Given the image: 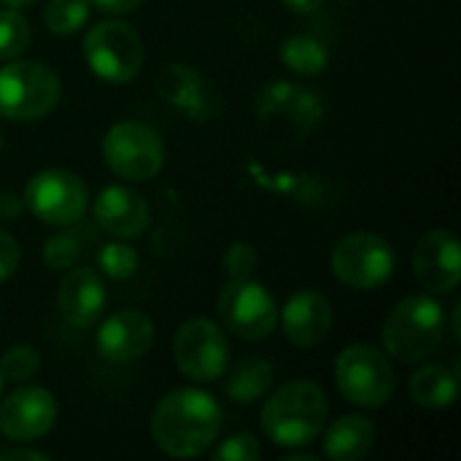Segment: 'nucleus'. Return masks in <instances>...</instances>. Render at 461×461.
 Returning a JSON list of instances; mask_svg holds the SVG:
<instances>
[{
  "mask_svg": "<svg viewBox=\"0 0 461 461\" xmlns=\"http://www.w3.org/2000/svg\"><path fill=\"white\" fill-rule=\"evenodd\" d=\"M103 159L124 181H149L165 167V140L146 122H116L103 138Z\"/></svg>",
  "mask_w": 461,
  "mask_h": 461,
  "instance_id": "7",
  "label": "nucleus"
},
{
  "mask_svg": "<svg viewBox=\"0 0 461 461\" xmlns=\"http://www.w3.org/2000/svg\"><path fill=\"white\" fill-rule=\"evenodd\" d=\"M3 5H8V8H27V5H32V3H38V0H0Z\"/></svg>",
  "mask_w": 461,
  "mask_h": 461,
  "instance_id": "36",
  "label": "nucleus"
},
{
  "mask_svg": "<svg viewBox=\"0 0 461 461\" xmlns=\"http://www.w3.org/2000/svg\"><path fill=\"white\" fill-rule=\"evenodd\" d=\"M262 456V446L254 435H232L224 443H219V448L213 451L216 461H257Z\"/></svg>",
  "mask_w": 461,
  "mask_h": 461,
  "instance_id": "30",
  "label": "nucleus"
},
{
  "mask_svg": "<svg viewBox=\"0 0 461 461\" xmlns=\"http://www.w3.org/2000/svg\"><path fill=\"white\" fill-rule=\"evenodd\" d=\"M41 370V357L32 346H14L0 357V378L8 384H24Z\"/></svg>",
  "mask_w": 461,
  "mask_h": 461,
  "instance_id": "28",
  "label": "nucleus"
},
{
  "mask_svg": "<svg viewBox=\"0 0 461 461\" xmlns=\"http://www.w3.org/2000/svg\"><path fill=\"white\" fill-rule=\"evenodd\" d=\"M32 41L30 22L19 14V8H0V62L16 59Z\"/></svg>",
  "mask_w": 461,
  "mask_h": 461,
  "instance_id": "25",
  "label": "nucleus"
},
{
  "mask_svg": "<svg viewBox=\"0 0 461 461\" xmlns=\"http://www.w3.org/2000/svg\"><path fill=\"white\" fill-rule=\"evenodd\" d=\"M154 346V324L140 311H119L97 330V354L113 365H130Z\"/></svg>",
  "mask_w": 461,
  "mask_h": 461,
  "instance_id": "15",
  "label": "nucleus"
},
{
  "mask_svg": "<svg viewBox=\"0 0 461 461\" xmlns=\"http://www.w3.org/2000/svg\"><path fill=\"white\" fill-rule=\"evenodd\" d=\"M394 249L375 232H351L332 249L330 265L340 284L357 292L384 286L394 273Z\"/></svg>",
  "mask_w": 461,
  "mask_h": 461,
  "instance_id": "10",
  "label": "nucleus"
},
{
  "mask_svg": "<svg viewBox=\"0 0 461 461\" xmlns=\"http://www.w3.org/2000/svg\"><path fill=\"white\" fill-rule=\"evenodd\" d=\"M273 381H276V365L270 359L246 357L227 375V397L238 405H254L270 394Z\"/></svg>",
  "mask_w": 461,
  "mask_h": 461,
  "instance_id": "21",
  "label": "nucleus"
},
{
  "mask_svg": "<svg viewBox=\"0 0 461 461\" xmlns=\"http://www.w3.org/2000/svg\"><path fill=\"white\" fill-rule=\"evenodd\" d=\"M159 95L178 108L181 113H186V119L203 122V119H213L219 105L216 97L208 86V81L189 65H167L159 76Z\"/></svg>",
  "mask_w": 461,
  "mask_h": 461,
  "instance_id": "18",
  "label": "nucleus"
},
{
  "mask_svg": "<svg viewBox=\"0 0 461 461\" xmlns=\"http://www.w3.org/2000/svg\"><path fill=\"white\" fill-rule=\"evenodd\" d=\"M413 273L432 294H451L461 281L459 240L448 230L427 232L413 251Z\"/></svg>",
  "mask_w": 461,
  "mask_h": 461,
  "instance_id": "14",
  "label": "nucleus"
},
{
  "mask_svg": "<svg viewBox=\"0 0 461 461\" xmlns=\"http://www.w3.org/2000/svg\"><path fill=\"white\" fill-rule=\"evenodd\" d=\"M0 392H3V378H0Z\"/></svg>",
  "mask_w": 461,
  "mask_h": 461,
  "instance_id": "38",
  "label": "nucleus"
},
{
  "mask_svg": "<svg viewBox=\"0 0 461 461\" xmlns=\"http://www.w3.org/2000/svg\"><path fill=\"white\" fill-rule=\"evenodd\" d=\"M335 381L340 394L357 408H381L394 394V367L384 351L354 343L338 354Z\"/></svg>",
  "mask_w": 461,
  "mask_h": 461,
  "instance_id": "6",
  "label": "nucleus"
},
{
  "mask_svg": "<svg viewBox=\"0 0 461 461\" xmlns=\"http://www.w3.org/2000/svg\"><path fill=\"white\" fill-rule=\"evenodd\" d=\"M22 205H24V200H19V197H14V194L0 197V219H5V216L16 219L19 211H22Z\"/></svg>",
  "mask_w": 461,
  "mask_h": 461,
  "instance_id": "35",
  "label": "nucleus"
},
{
  "mask_svg": "<svg viewBox=\"0 0 461 461\" xmlns=\"http://www.w3.org/2000/svg\"><path fill=\"white\" fill-rule=\"evenodd\" d=\"M327 419L330 402L321 386L311 381H292L265 400L259 427L273 446L303 448L324 432Z\"/></svg>",
  "mask_w": 461,
  "mask_h": 461,
  "instance_id": "2",
  "label": "nucleus"
},
{
  "mask_svg": "<svg viewBox=\"0 0 461 461\" xmlns=\"http://www.w3.org/2000/svg\"><path fill=\"white\" fill-rule=\"evenodd\" d=\"M51 456L43 451H32V448H5L0 451V461H49Z\"/></svg>",
  "mask_w": 461,
  "mask_h": 461,
  "instance_id": "33",
  "label": "nucleus"
},
{
  "mask_svg": "<svg viewBox=\"0 0 461 461\" xmlns=\"http://www.w3.org/2000/svg\"><path fill=\"white\" fill-rule=\"evenodd\" d=\"M321 451L332 461H359L370 454L375 446L378 429L365 416H343L332 421V427H324Z\"/></svg>",
  "mask_w": 461,
  "mask_h": 461,
  "instance_id": "20",
  "label": "nucleus"
},
{
  "mask_svg": "<svg viewBox=\"0 0 461 461\" xmlns=\"http://www.w3.org/2000/svg\"><path fill=\"white\" fill-rule=\"evenodd\" d=\"M221 432V405L203 389H173L159 400L151 416L157 448L173 459L203 456Z\"/></svg>",
  "mask_w": 461,
  "mask_h": 461,
  "instance_id": "1",
  "label": "nucleus"
},
{
  "mask_svg": "<svg viewBox=\"0 0 461 461\" xmlns=\"http://www.w3.org/2000/svg\"><path fill=\"white\" fill-rule=\"evenodd\" d=\"M324 113V103L316 97V92L300 89L286 81H276L262 89L259 95V116H284L292 124H300L303 130L313 127Z\"/></svg>",
  "mask_w": 461,
  "mask_h": 461,
  "instance_id": "19",
  "label": "nucleus"
},
{
  "mask_svg": "<svg viewBox=\"0 0 461 461\" xmlns=\"http://www.w3.org/2000/svg\"><path fill=\"white\" fill-rule=\"evenodd\" d=\"M24 208L49 227H76L89 208V189L70 170H41L24 186Z\"/></svg>",
  "mask_w": 461,
  "mask_h": 461,
  "instance_id": "9",
  "label": "nucleus"
},
{
  "mask_svg": "<svg viewBox=\"0 0 461 461\" xmlns=\"http://www.w3.org/2000/svg\"><path fill=\"white\" fill-rule=\"evenodd\" d=\"M97 11H103V14H132L143 0H89Z\"/></svg>",
  "mask_w": 461,
  "mask_h": 461,
  "instance_id": "32",
  "label": "nucleus"
},
{
  "mask_svg": "<svg viewBox=\"0 0 461 461\" xmlns=\"http://www.w3.org/2000/svg\"><path fill=\"white\" fill-rule=\"evenodd\" d=\"M62 95L54 68L38 59H8L0 68V116L11 122H38L49 116Z\"/></svg>",
  "mask_w": 461,
  "mask_h": 461,
  "instance_id": "4",
  "label": "nucleus"
},
{
  "mask_svg": "<svg viewBox=\"0 0 461 461\" xmlns=\"http://www.w3.org/2000/svg\"><path fill=\"white\" fill-rule=\"evenodd\" d=\"M281 65L297 76H321L330 65V49L313 35H292L281 43Z\"/></svg>",
  "mask_w": 461,
  "mask_h": 461,
  "instance_id": "23",
  "label": "nucleus"
},
{
  "mask_svg": "<svg viewBox=\"0 0 461 461\" xmlns=\"http://www.w3.org/2000/svg\"><path fill=\"white\" fill-rule=\"evenodd\" d=\"M19 259H22V251H19L16 238L0 230V284L8 281V278L16 273Z\"/></svg>",
  "mask_w": 461,
  "mask_h": 461,
  "instance_id": "31",
  "label": "nucleus"
},
{
  "mask_svg": "<svg viewBox=\"0 0 461 461\" xmlns=\"http://www.w3.org/2000/svg\"><path fill=\"white\" fill-rule=\"evenodd\" d=\"M149 221H151V208L146 197L130 186L111 184L95 197V224L119 240L143 235L149 230Z\"/></svg>",
  "mask_w": 461,
  "mask_h": 461,
  "instance_id": "16",
  "label": "nucleus"
},
{
  "mask_svg": "<svg viewBox=\"0 0 461 461\" xmlns=\"http://www.w3.org/2000/svg\"><path fill=\"white\" fill-rule=\"evenodd\" d=\"M105 303H108V294H105V284L100 278L97 270L92 267H81V265H73L59 289H57V305H59V313L62 319L76 327V330H89L95 327V321L103 316L105 311Z\"/></svg>",
  "mask_w": 461,
  "mask_h": 461,
  "instance_id": "17",
  "label": "nucleus"
},
{
  "mask_svg": "<svg viewBox=\"0 0 461 461\" xmlns=\"http://www.w3.org/2000/svg\"><path fill=\"white\" fill-rule=\"evenodd\" d=\"M89 0H49V5L43 8V24L54 35H73L89 22Z\"/></svg>",
  "mask_w": 461,
  "mask_h": 461,
  "instance_id": "24",
  "label": "nucleus"
},
{
  "mask_svg": "<svg viewBox=\"0 0 461 461\" xmlns=\"http://www.w3.org/2000/svg\"><path fill=\"white\" fill-rule=\"evenodd\" d=\"M57 424V400L43 386H22L0 402V435L14 443H30Z\"/></svg>",
  "mask_w": 461,
  "mask_h": 461,
  "instance_id": "12",
  "label": "nucleus"
},
{
  "mask_svg": "<svg viewBox=\"0 0 461 461\" xmlns=\"http://www.w3.org/2000/svg\"><path fill=\"white\" fill-rule=\"evenodd\" d=\"M0 149H3V135H0Z\"/></svg>",
  "mask_w": 461,
  "mask_h": 461,
  "instance_id": "37",
  "label": "nucleus"
},
{
  "mask_svg": "<svg viewBox=\"0 0 461 461\" xmlns=\"http://www.w3.org/2000/svg\"><path fill=\"white\" fill-rule=\"evenodd\" d=\"M216 313L221 327L246 340H267L278 327V305L273 294L251 278H230L216 297Z\"/></svg>",
  "mask_w": 461,
  "mask_h": 461,
  "instance_id": "8",
  "label": "nucleus"
},
{
  "mask_svg": "<svg viewBox=\"0 0 461 461\" xmlns=\"http://www.w3.org/2000/svg\"><path fill=\"white\" fill-rule=\"evenodd\" d=\"M278 324L284 330V338L297 348H313L321 346L335 324L332 303L313 289L294 292L284 308L278 311Z\"/></svg>",
  "mask_w": 461,
  "mask_h": 461,
  "instance_id": "13",
  "label": "nucleus"
},
{
  "mask_svg": "<svg viewBox=\"0 0 461 461\" xmlns=\"http://www.w3.org/2000/svg\"><path fill=\"white\" fill-rule=\"evenodd\" d=\"M84 59L89 70L108 84L132 81L146 59L138 30L122 19H103L84 35Z\"/></svg>",
  "mask_w": 461,
  "mask_h": 461,
  "instance_id": "5",
  "label": "nucleus"
},
{
  "mask_svg": "<svg viewBox=\"0 0 461 461\" xmlns=\"http://www.w3.org/2000/svg\"><path fill=\"white\" fill-rule=\"evenodd\" d=\"M176 367L194 384H213L230 367V340L224 327L211 319H189L173 338Z\"/></svg>",
  "mask_w": 461,
  "mask_h": 461,
  "instance_id": "11",
  "label": "nucleus"
},
{
  "mask_svg": "<svg viewBox=\"0 0 461 461\" xmlns=\"http://www.w3.org/2000/svg\"><path fill=\"white\" fill-rule=\"evenodd\" d=\"M84 254V235L78 232H59L46 240L43 246V262L49 270H70L78 265Z\"/></svg>",
  "mask_w": 461,
  "mask_h": 461,
  "instance_id": "27",
  "label": "nucleus"
},
{
  "mask_svg": "<svg viewBox=\"0 0 461 461\" xmlns=\"http://www.w3.org/2000/svg\"><path fill=\"white\" fill-rule=\"evenodd\" d=\"M221 267L230 278H251L257 270V251L246 240H235L227 246L221 257Z\"/></svg>",
  "mask_w": 461,
  "mask_h": 461,
  "instance_id": "29",
  "label": "nucleus"
},
{
  "mask_svg": "<svg viewBox=\"0 0 461 461\" xmlns=\"http://www.w3.org/2000/svg\"><path fill=\"white\" fill-rule=\"evenodd\" d=\"M97 267H100L103 276H108L113 281H127V278H132L138 273L140 254L132 246H127V243H122L116 238L113 243L100 246V251H97Z\"/></svg>",
  "mask_w": 461,
  "mask_h": 461,
  "instance_id": "26",
  "label": "nucleus"
},
{
  "mask_svg": "<svg viewBox=\"0 0 461 461\" xmlns=\"http://www.w3.org/2000/svg\"><path fill=\"white\" fill-rule=\"evenodd\" d=\"M411 397L416 405L429 408V411H440L456 402L459 397V375L456 370L446 367V365H424L411 375Z\"/></svg>",
  "mask_w": 461,
  "mask_h": 461,
  "instance_id": "22",
  "label": "nucleus"
},
{
  "mask_svg": "<svg viewBox=\"0 0 461 461\" xmlns=\"http://www.w3.org/2000/svg\"><path fill=\"white\" fill-rule=\"evenodd\" d=\"M384 348L392 359L416 365L432 357L446 338V311L427 294L405 297L384 321Z\"/></svg>",
  "mask_w": 461,
  "mask_h": 461,
  "instance_id": "3",
  "label": "nucleus"
},
{
  "mask_svg": "<svg viewBox=\"0 0 461 461\" xmlns=\"http://www.w3.org/2000/svg\"><path fill=\"white\" fill-rule=\"evenodd\" d=\"M281 3L294 14H316L324 5V0H281Z\"/></svg>",
  "mask_w": 461,
  "mask_h": 461,
  "instance_id": "34",
  "label": "nucleus"
}]
</instances>
